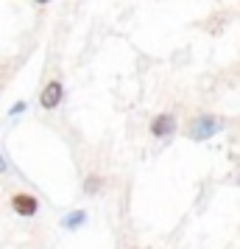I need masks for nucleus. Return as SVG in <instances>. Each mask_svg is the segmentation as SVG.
<instances>
[{
  "label": "nucleus",
  "mask_w": 240,
  "mask_h": 249,
  "mask_svg": "<svg viewBox=\"0 0 240 249\" xmlns=\"http://www.w3.org/2000/svg\"><path fill=\"white\" fill-rule=\"evenodd\" d=\"M221 129H224V121L221 118H215V115H209V112H198L190 121V126H187V137L193 143H204L209 137H215Z\"/></svg>",
  "instance_id": "nucleus-1"
},
{
  "label": "nucleus",
  "mask_w": 240,
  "mask_h": 249,
  "mask_svg": "<svg viewBox=\"0 0 240 249\" xmlns=\"http://www.w3.org/2000/svg\"><path fill=\"white\" fill-rule=\"evenodd\" d=\"M176 129H179V121H176V115L173 112H160V115H154L151 118V124H148V132L157 140H171L173 135H176Z\"/></svg>",
  "instance_id": "nucleus-2"
},
{
  "label": "nucleus",
  "mask_w": 240,
  "mask_h": 249,
  "mask_svg": "<svg viewBox=\"0 0 240 249\" xmlns=\"http://www.w3.org/2000/svg\"><path fill=\"white\" fill-rule=\"evenodd\" d=\"M9 204H12V210L20 215V218H34V215L39 213V199L28 191L14 193L12 199H9Z\"/></svg>",
  "instance_id": "nucleus-3"
},
{
  "label": "nucleus",
  "mask_w": 240,
  "mask_h": 249,
  "mask_svg": "<svg viewBox=\"0 0 240 249\" xmlns=\"http://www.w3.org/2000/svg\"><path fill=\"white\" fill-rule=\"evenodd\" d=\"M62 101H64V84L59 79H50L39 92V107L42 109H56Z\"/></svg>",
  "instance_id": "nucleus-4"
},
{
  "label": "nucleus",
  "mask_w": 240,
  "mask_h": 249,
  "mask_svg": "<svg viewBox=\"0 0 240 249\" xmlns=\"http://www.w3.org/2000/svg\"><path fill=\"white\" fill-rule=\"evenodd\" d=\"M87 218H90L87 210H70V213H64V218L59 221V227L67 230V232H76V230H81V227L87 224Z\"/></svg>",
  "instance_id": "nucleus-5"
},
{
  "label": "nucleus",
  "mask_w": 240,
  "mask_h": 249,
  "mask_svg": "<svg viewBox=\"0 0 240 249\" xmlns=\"http://www.w3.org/2000/svg\"><path fill=\"white\" fill-rule=\"evenodd\" d=\"M103 191V177L101 174H87V179H84V193L87 196H98Z\"/></svg>",
  "instance_id": "nucleus-6"
},
{
  "label": "nucleus",
  "mask_w": 240,
  "mask_h": 249,
  "mask_svg": "<svg viewBox=\"0 0 240 249\" xmlns=\"http://www.w3.org/2000/svg\"><path fill=\"white\" fill-rule=\"evenodd\" d=\"M25 109H28V104H25V101H17V104L12 107V109H9V118H20V115H23Z\"/></svg>",
  "instance_id": "nucleus-7"
},
{
  "label": "nucleus",
  "mask_w": 240,
  "mask_h": 249,
  "mask_svg": "<svg viewBox=\"0 0 240 249\" xmlns=\"http://www.w3.org/2000/svg\"><path fill=\"white\" fill-rule=\"evenodd\" d=\"M9 171V165H6V160H3V154H0V174H6Z\"/></svg>",
  "instance_id": "nucleus-8"
},
{
  "label": "nucleus",
  "mask_w": 240,
  "mask_h": 249,
  "mask_svg": "<svg viewBox=\"0 0 240 249\" xmlns=\"http://www.w3.org/2000/svg\"><path fill=\"white\" fill-rule=\"evenodd\" d=\"M36 6H48V3H50V0H34Z\"/></svg>",
  "instance_id": "nucleus-9"
}]
</instances>
